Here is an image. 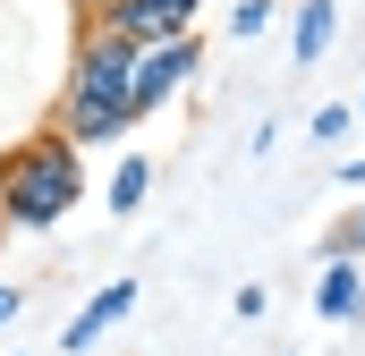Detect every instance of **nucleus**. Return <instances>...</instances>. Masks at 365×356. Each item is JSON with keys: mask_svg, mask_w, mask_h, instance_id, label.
<instances>
[{"mask_svg": "<svg viewBox=\"0 0 365 356\" xmlns=\"http://www.w3.org/2000/svg\"><path fill=\"white\" fill-rule=\"evenodd\" d=\"M128 68H136V43L110 34V26H86L51 127H60L68 145H86V153H93V145H119V136L136 127V85H128Z\"/></svg>", "mask_w": 365, "mask_h": 356, "instance_id": "obj_1", "label": "nucleus"}, {"mask_svg": "<svg viewBox=\"0 0 365 356\" xmlns=\"http://www.w3.org/2000/svg\"><path fill=\"white\" fill-rule=\"evenodd\" d=\"M86 204V145L34 127L0 153V229H60Z\"/></svg>", "mask_w": 365, "mask_h": 356, "instance_id": "obj_2", "label": "nucleus"}, {"mask_svg": "<svg viewBox=\"0 0 365 356\" xmlns=\"http://www.w3.org/2000/svg\"><path fill=\"white\" fill-rule=\"evenodd\" d=\"M195 60H204V43H195V34L145 43V51H136V68H128V85H136V119H145V110H162V102L195 77Z\"/></svg>", "mask_w": 365, "mask_h": 356, "instance_id": "obj_3", "label": "nucleus"}, {"mask_svg": "<svg viewBox=\"0 0 365 356\" xmlns=\"http://www.w3.org/2000/svg\"><path fill=\"white\" fill-rule=\"evenodd\" d=\"M195 17H204V0H110V9H93V26L128 34L136 51L145 43H170V34H195Z\"/></svg>", "mask_w": 365, "mask_h": 356, "instance_id": "obj_4", "label": "nucleus"}, {"mask_svg": "<svg viewBox=\"0 0 365 356\" xmlns=\"http://www.w3.org/2000/svg\"><path fill=\"white\" fill-rule=\"evenodd\" d=\"M314 314H323L331 331H349V323L365 314V263H357V255L323 263V280H314Z\"/></svg>", "mask_w": 365, "mask_h": 356, "instance_id": "obj_5", "label": "nucleus"}, {"mask_svg": "<svg viewBox=\"0 0 365 356\" xmlns=\"http://www.w3.org/2000/svg\"><path fill=\"white\" fill-rule=\"evenodd\" d=\"M128 314H136V280H110L102 297H86V314H77V323L60 331V348H68V356H86L93 340H102L110 323H128Z\"/></svg>", "mask_w": 365, "mask_h": 356, "instance_id": "obj_6", "label": "nucleus"}, {"mask_svg": "<svg viewBox=\"0 0 365 356\" xmlns=\"http://www.w3.org/2000/svg\"><path fill=\"white\" fill-rule=\"evenodd\" d=\"M331 34H340V0H306V9H297V26H289V60H297V68H314V60L331 51Z\"/></svg>", "mask_w": 365, "mask_h": 356, "instance_id": "obj_7", "label": "nucleus"}, {"mask_svg": "<svg viewBox=\"0 0 365 356\" xmlns=\"http://www.w3.org/2000/svg\"><path fill=\"white\" fill-rule=\"evenodd\" d=\"M145 195H153V153H128V162L110 170V187H102V204H110V212L128 221V212H136Z\"/></svg>", "mask_w": 365, "mask_h": 356, "instance_id": "obj_8", "label": "nucleus"}, {"mask_svg": "<svg viewBox=\"0 0 365 356\" xmlns=\"http://www.w3.org/2000/svg\"><path fill=\"white\" fill-rule=\"evenodd\" d=\"M340 255H357V263H365V204L331 229V238H323V263H340Z\"/></svg>", "mask_w": 365, "mask_h": 356, "instance_id": "obj_9", "label": "nucleus"}, {"mask_svg": "<svg viewBox=\"0 0 365 356\" xmlns=\"http://www.w3.org/2000/svg\"><path fill=\"white\" fill-rule=\"evenodd\" d=\"M349 127H357V110H349V102H323V110H314V136H323V145H331V136H349Z\"/></svg>", "mask_w": 365, "mask_h": 356, "instance_id": "obj_10", "label": "nucleus"}, {"mask_svg": "<svg viewBox=\"0 0 365 356\" xmlns=\"http://www.w3.org/2000/svg\"><path fill=\"white\" fill-rule=\"evenodd\" d=\"M230 26H238V43H255V34L272 26V0H238V17H230Z\"/></svg>", "mask_w": 365, "mask_h": 356, "instance_id": "obj_11", "label": "nucleus"}, {"mask_svg": "<svg viewBox=\"0 0 365 356\" xmlns=\"http://www.w3.org/2000/svg\"><path fill=\"white\" fill-rule=\"evenodd\" d=\"M17 314H26V288H9V280H0V323H17Z\"/></svg>", "mask_w": 365, "mask_h": 356, "instance_id": "obj_12", "label": "nucleus"}, {"mask_svg": "<svg viewBox=\"0 0 365 356\" xmlns=\"http://www.w3.org/2000/svg\"><path fill=\"white\" fill-rule=\"evenodd\" d=\"M349 110H357V127H365V85H357V102H349Z\"/></svg>", "mask_w": 365, "mask_h": 356, "instance_id": "obj_13", "label": "nucleus"}, {"mask_svg": "<svg viewBox=\"0 0 365 356\" xmlns=\"http://www.w3.org/2000/svg\"><path fill=\"white\" fill-rule=\"evenodd\" d=\"M86 9H110V0H86Z\"/></svg>", "mask_w": 365, "mask_h": 356, "instance_id": "obj_14", "label": "nucleus"}]
</instances>
